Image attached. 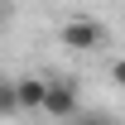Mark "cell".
Returning <instances> with one entry per match:
<instances>
[{
    "mask_svg": "<svg viewBox=\"0 0 125 125\" xmlns=\"http://www.w3.org/2000/svg\"><path fill=\"white\" fill-rule=\"evenodd\" d=\"M58 39H62L67 48H77V53H92V48L106 43V24H101V19H92V15H72L67 24H62Z\"/></svg>",
    "mask_w": 125,
    "mask_h": 125,
    "instance_id": "1",
    "label": "cell"
},
{
    "mask_svg": "<svg viewBox=\"0 0 125 125\" xmlns=\"http://www.w3.org/2000/svg\"><path fill=\"white\" fill-rule=\"evenodd\" d=\"M48 82V96H43V111L48 115H58V120H72L77 115V77H62V72H53V77H43Z\"/></svg>",
    "mask_w": 125,
    "mask_h": 125,
    "instance_id": "2",
    "label": "cell"
},
{
    "mask_svg": "<svg viewBox=\"0 0 125 125\" xmlns=\"http://www.w3.org/2000/svg\"><path fill=\"white\" fill-rule=\"evenodd\" d=\"M43 96H48V82H43V77H15L19 115H24V111H43Z\"/></svg>",
    "mask_w": 125,
    "mask_h": 125,
    "instance_id": "3",
    "label": "cell"
},
{
    "mask_svg": "<svg viewBox=\"0 0 125 125\" xmlns=\"http://www.w3.org/2000/svg\"><path fill=\"white\" fill-rule=\"evenodd\" d=\"M0 115H19V101H15V77H0Z\"/></svg>",
    "mask_w": 125,
    "mask_h": 125,
    "instance_id": "4",
    "label": "cell"
},
{
    "mask_svg": "<svg viewBox=\"0 0 125 125\" xmlns=\"http://www.w3.org/2000/svg\"><path fill=\"white\" fill-rule=\"evenodd\" d=\"M72 125H120V120H115L111 111H77V115H72Z\"/></svg>",
    "mask_w": 125,
    "mask_h": 125,
    "instance_id": "5",
    "label": "cell"
},
{
    "mask_svg": "<svg viewBox=\"0 0 125 125\" xmlns=\"http://www.w3.org/2000/svg\"><path fill=\"white\" fill-rule=\"evenodd\" d=\"M111 82L125 92V58H115V62H111Z\"/></svg>",
    "mask_w": 125,
    "mask_h": 125,
    "instance_id": "6",
    "label": "cell"
},
{
    "mask_svg": "<svg viewBox=\"0 0 125 125\" xmlns=\"http://www.w3.org/2000/svg\"><path fill=\"white\" fill-rule=\"evenodd\" d=\"M10 15H15V10H10V5L0 0V24H10Z\"/></svg>",
    "mask_w": 125,
    "mask_h": 125,
    "instance_id": "7",
    "label": "cell"
}]
</instances>
